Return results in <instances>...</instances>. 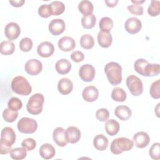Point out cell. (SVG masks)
<instances>
[{
  "instance_id": "obj_1",
  "label": "cell",
  "mask_w": 160,
  "mask_h": 160,
  "mask_svg": "<svg viewBox=\"0 0 160 160\" xmlns=\"http://www.w3.org/2000/svg\"><path fill=\"white\" fill-rule=\"evenodd\" d=\"M134 70L143 76L152 77L158 76L160 72L159 64H151L144 59H138L134 64Z\"/></svg>"
},
{
  "instance_id": "obj_2",
  "label": "cell",
  "mask_w": 160,
  "mask_h": 160,
  "mask_svg": "<svg viewBox=\"0 0 160 160\" xmlns=\"http://www.w3.org/2000/svg\"><path fill=\"white\" fill-rule=\"evenodd\" d=\"M104 72L108 81L112 86L120 84L122 81V68L116 62H109L105 65Z\"/></svg>"
},
{
  "instance_id": "obj_3",
  "label": "cell",
  "mask_w": 160,
  "mask_h": 160,
  "mask_svg": "<svg viewBox=\"0 0 160 160\" xmlns=\"http://www.w3.org/2000/svg\"><path fill=\"white\" fill-rule=\"evenodd\" d=\"M11 89L16 94L28 96L32 92V87L28 81L22 76L14 78L11 81Z\"/></svg>"
},
{
  "instance_id": "obj_4",
  "label": "cell",
  "mask_w": 160,
  "mask_h": 160,
  "mask_svg": "<svg viewBox=\"0 0 160 160\" xmlns=\"http://www.w3.org/2000/svg\"><path fill=\"white\" fill-rule=\"evenodd\" d=\"M133 146V141L131 139L124 137L118 138L112 141L110 150L114 154H119L124 151H130Z\"/></svg>"
},
{
  "instance_id": "obj_5",
  "label": "cell",
  "mask_w": 160,
  "mask_h": 160,
  "mask_svg": "<svg viewBox=\"0 0 160 160\" xmlns=\"http://www.w3.org/2000/svg\"><path fill=\"white\" fill-rule=\"evenodd\" d=\"M44 98L42 94L36 93L31 96L26 104V109L29 113L37 115L42 111Z\"/></svg>"
},
{
  "instance_id": "obj_6",
  "label": "cell",
  "mask_w": 160,
  "mask_h": 160,
  "mask_svg": "<svg viewBox=\"0 0 160 160\" xmlns=\"http://www.w3.org/2000/svg\"><path fill=\"white\" fill-rule=\"evenodd\" d=\"M17 128L21 133L32 134L37 130L38 123L34 119L23 117L18 121Z\"/></svg>"
},
{
  "instance_id": "obj_7",
  "label": "cell",
  "mask_w": 160,
  "mask_h": 160,
  "mask_svg": "<svg viewBox=\"0 0 160 160\" xmlns=\"http://www.w3.org/2000/svg\"><path fill=\"white\" fill-rule=\"evenodd\" d=\"M126 85L131 94L134 96H140L143 92L142 82L135 75H130L126 78Z\"/></svg>"
},
{
  "instance_id": "obj_8",
  "label": "cell",
  "mask_w": 160,
  "mask_h": 160,
  "mask_svg": "<svg viewBox=\"0 0 160 160\" xmlns=\"http://www.w3.org/2000/svg\"><path fill=\"white\" fill-rule=\"evenodd\" d=\"M96 71L93 66L89 64L82 65L79 70L80 78L85 82H91L95 77Z\"/></svg>"
},
{
  "instance_id": "obj_9",
  "label": "cell",
  "mask_w": 160,
  "mask_h": 160,
  "mask_svg": "<svg viewBox=\"0 0 160 160\" xmlns=\"http://www.w3.org/2000/svg\"><path fill=\"white\" fill-rule=\"evenodd\" d=\"M16 141V134L11 127L4 128L1 132V142L4 144L12 146Z\"/></svg>"
},
{
  "instance_id": "obj_10",
  "label": "cell",
  "mask_w": 160,
  "mask_h": 160,
  "mask_svg": "<svg viewBox=\"0 0 160 160\" xmlns=\"http://www.w3.org/2000/svg\"><path fill=\"white\" fill-rule=\"evenodd\" d=\"M24 69L28 74L31 76H36L41 72L42 64L38 59H31L26 62Z\"/></svg>"
},
{
  "instance_id": "obj_11",
  "label": "cell",
  "mask_w": 160,
  "mask_h": 160,
  "mask_svg": "<svg viewBox=\"0 0 160 160\" xmlns=\"http://www.w3.org/2000/svg\"><path fill=\"white\" fill-rule=\"evenodd\" d=\"M124 28L128 32L131 34H134L141 31L142 28V22L138 18L136 17H131L126 21Z\"/></svg>"
},
{
  "instance_id": "obj_12",
  "label": "cell",
  "mask_w": 160,
  "mask_h": 160,
  "mask_svg": "<svg viewBox=\"0 0 160 160\" xmlns=\"http://www.w3.org/2000/svg\"><path fill=\"white\" fill-rule=\"evenodd\" d=\"M20 33L21 28L19 26L14 22H10L5 26L4 34L9 41L17 39L20 35Z\"/></svg>"
},
{
  "instance_id": "obj_13",
  "label": "cell",
  "mask_w": 160,
  "mask_h": 160,
  "mask_svg": "<svg viewBox=\"0 0 160 160\" xmlns=\"http://www.w3.org/2000/svg\"><path fill=\"white\" fill-rule=\"evenodd\" d=\"M49 31L54 36L62 34L66 28L64 21L62 19H52L49 24Z\"/></svg>"
},
{
  "instance_id": "obj_14",
  "label": "cell",
  "mask_w": 160,
  "mask_h": 160,
  "mask_svg": "<svg viewBox=\"0 0 160 160\" xmlns=\"http://www.w3.org/2000/svg\"><path fill=\"white\" fill-rule=\"evenodd\" d=\"M54 52V47L52 43L49 41H44L40 43L37 48L38 54L42 58H48Z\"/></svg>"
},
{
  "instance_id": "obj_15",
  "label": "cell",
  "mask_w": 160,
  "mask_h": 160,
  "mask_svg": "<svg viewBox=\"0 0 160 160\" xmlns=\"http://www.w3.org/2000/svg\"><path fill=\"white\" fill-rule=\"evenodd\" d=\"M133 141L137 148L142 149L149 144L150 142V137L146 132L139 131L133 136Z\"/></svg>"
},
{
  "instance_id": "obj_16",
  "label": "cell",
  "mask_w": 160,
  "mask_h": 160,
  "mask_svg": "<svg viewBox=\"0 0 160 160\" xmlns=\"http://www.w3.org/2000/svg\"><path fill=\"white\" fill-rule=\"evenodd\" d=\"M65 136L68 142L74 144L81 138V131L75 126H69L65 130Z\"/></svg>"
},
{
  "instance_id": "obj_17",
  "label": "cell",
  "mask_w": 160,
  "mask_h": 160,
  "mask_svg": "<svg viewBox=\"0 0 160 160\" xmlns=\"http://www.w3.org/2000/svg\"><path fill=\"white\" fill-rule=\"evenodd\" d=\"M52 138L54 142L60 147H64L67 145V141L65 136V129L62 127H57L52 132Z\"/></svg>"
},
{
  "instance_id": "obj_18",
  "label": "cell",
  "mask_w": 160,
  "mask_h": 160,
  "mask_svg": "<svg viewBox=\"0 0 160 160\" xmlns=\"http://www.w3.org/2000/svg\"><path fill=\"white\" fill-rule=\"evenodd\" d=\"M58 45L60 50L69 52L76 47V42L73 38L69 36H63L58 41Z\"/></svg>"
},
{
  "instance_id": "obj_19",
  "label": "cell",
  "mask_w": 160,
  "mask_h": 160,
  "mask_svg": "<svg viewBox=\"0 0 160 160\" xmlns=\"http://www.w3.org/2000/svg\"><path fill=\"white\" fill-rule=\"evenodd\" d=\"M82 96L86 101L94 102L99 97V91L94 86H88L83 89Z\"/></svg>"
},
{
  "instance_id": "obj_20",
  "label": "cell",
  "mask_w": 160,
  "mask_h": 160,
  "mask_svg": "<svg viewBox=\"0 0 160 160\" xmlns=\"http://www.w3.org/2000/svg\"><path fill=\"white\" fill-rule=\"evenodd\" d=\"M73 89V84L68 78H62L58 83V90L62 95L69 94Z\"/></svg>"
},
{
  "instance_id": "obj_21",
  "label": "cell",
  "mask_w": 160,
  "mask_h": 160,
  "mask_svg": "<svg viewBox=\"0 0 160 160\" xmlns=\"http://www.w3.org/2000/svg\"><path fill=\"white\" fill-rule=\"evenodd\" d=\"M39 155L41 157L44 159H52L55 154L56 151L52 145L49 143H45L41 146L39 149Z\"/></svg>"
},
{
  "instance_id": "obj_22",
  "label": "cell",
  "mask_w": 160,
  "mask_h": 160,
  "mask_svg": "<svg viewBox=\"0 0 160 160\" xmlns=\"http://www.w3.org/2000/svg\"><path fill=\"white\" fill-rule=\"evenodd\" d=\"M97 39L98 44L102 48H109L112 42V37L110 32L99 31L98 34Z\"/></svg>"
},
{
  "instance_id": "obj_23",
  "label": "cell",
  "mask_w": 160,
  "mask_h": 160,
  "mask_svg": "<svg viewBox=\"0 0 160 160\" xmlns=\"http://www.w3.org/2000/svg\"><path fill=\"white\" fill-rule=\"evenodd\" d=\"M114 114L119 119L122 121H126L131 118L132 115V112L131 109L128 106L121 105L117 106L115 108Z\"/></svg>"
},
{
  "instance_id": "obj_24",
  "label": "cell",
  "mask_w": 160,
  "mask_h": 160,
  "mask_svg": "<svg viewBox=\"0 0 160 160\" xmlns=\"http://www.w3.org/2000/svg\"><path fill=\"white\" fill-rule=\"evenodd\" d=\"M108 139L103 134H100L96 135L93 139L94 147L98 151H104L108 146Z\"/></svg>"
},
{
  "instance_id": "obj_25",
  "label": "cell",
  "mask_w": 160,
  "mask_h": 160,
  "mask_svg": "<svg viewBox=\"0 0 160 160\" xmlns=\"http://www.w3.org/2000/svg\"><path fill=\"white\" fill-rule=\"evenodd\" d=\"M71 63L66 59H61L58 60L55 64L56 71L60 74H68L71 69Z\"/></svg>"
},
{
  "instance_id": "obj_26",
  "label": "cell",
  "mask_w": 160,
  "mask_h": 160,
  "mask_svg": "<svg viewBox=\"0 0 160 160\" xmlns=\"http://www.w3.org/2000/svg\"><path fill=\"white\" fill-rule=\"evenodd\" d=\"M120 125L119 122L115 119L107 120L105 124V130L106 132L111 136L117 134L119 131Z\"/></svg>"
},
{
  "instance_id": "obj_27",
  "label": "cell",
  "mask_w": 160,
  "mask_h": 160,
  "mask_svg": "<svg viewBox=\"0 0 160 160\" xmlns=\"http://www.w3.org/2000/svg\"><path fill=\"white\" fill-rule=\"evenodd\" d=\"M78 9L84 16H88L92 14L94 6L91 1L88 0H83L79 3Z\"/></svg>"
},
{
  "instance_id": "obj_28",
  "label": "cell",
  "mask_w": 160,
  "mask_h": 160,
  "mask_svg": "<svg viewBox=\"0 0 160 160\" xmlns=\"http://www.w3.org/2000/svg\"><path fill=\"white\" fill-rule=\"evenodd\" d=\"M15 50V45L11 41H4L0 44V52L3 55L12 54Z\"/></svg>"
},
{
  "instance_id": "obj_29",
  "label": "cell",
  "mask_w": 160,
  "mask_h": 160,
  "mask_svg": "<svg viewBox=\"0 0 160 160\" xmlns=\"http://www.w3.org/2000/svg\"><path fill=\"white\" fill-rule=\"evenodd\" d=\"M127 98L125 91L119 87L114 88L111 92V98L117 102H124Z\"/></svg>"
},
{
  "instance_id": "obj_30",
  "label": "cell",
  "mask_w": 160,
  "mask_h": 160,
  "mask_svg": "<svg viewBox=\"0 0 160 160\" xmlns=\"http://www.w3.org/2000/svg\"><path fill=\"white\" fill-rule=\"evenodd\" d=\"M79 44L82 48L85 49H89L94 46V40L91 35L89 34H85L81 37Z\"/></svg>"
},
{
  "instance_id": "obj_31",
  "label": "cell",
  "mask_w": 160,
  "mask_h": 160,
  "mask_svg": "<svg viewBox=\"0 0 160 160\" xmlns=\"http://www.w3.org/2000/svg\"><path fill=\"white\" fill-rule=\"evenodd\" d=\"M10 157L14 160L24 159L27 155V149L24 148H16L12 149L9 152Z\"/></svg>"
},
{
  "instance_id": "obj_32",
  "label": "cell",
  "mask_w": 160,
  "mask_h": 160,
  "mask_svg": "<svg viewBox=\"0 0 160 160\" xmlns=\"http://www.w3.org/2000/svg\"><path fill=\"white\" fill-rule=\"evenodd\" d=\"M51 14L53 16H58L64 12L65 10V5L61 1H52L50 4Z\"/></svg>"
},
{
  "instance_id": "obj_33",
  "label": "cell",
  "mask_w": 160,
  "mask_h": 160,
  "mask_svg": "<svg viewBox=\"0 0 160 160\" xmlns=\"http://www.w3.org/2000/svg\"><path fill=\"white\" fill-rule=\"evenodd\" d=\"M96 22V16L92 14L88 16H83L81 18L82 26L86 29L92 28Z\"/></svg>"
},
{
  "instance_id": "obj_34",
  "label": "cell",
  "mask_w": 160,
  "mask_h": 160,
  "mask_svg": "<svg viewBox=\"0 0 160 160\" xmlns=\"http://www.w3.org/2000/svg\"><path fill=\"white\" fill-rule=\"evenodd\" d=\"M99 27L102 31L110 32L113 28V21L109 17H103L99 21Z\"/></svg>"
},
{
  "instance_id": "obj_35",
  "label": "cell",
  "mask_w": 160,
  "mask_h": 160,
  "mask_svg": "<svg viewBox=\"0 0 160 160\" xmlns=\"http://www.w3.org/2000/svg\"><path fill=\"white\" fill-rule=\"evenodd\" d=\"M18 116V111H14L9 108L5 109L2 112V118L8 122H14Z\"/></svg>"
},
{
  "instance_id": "obj_36",
  "label": "cell",
  "mask_w": 160,
  "mask_h": 160,
  "mask_svg": "<svg viewBox=\"0 0 160 160\" xmlns=\"http://www.w3.org/2000/svg\"><path fill=\"white\" fill-rule=\"evenodd\" d=\"M148 13L151 16H157L160 13V2L152 0L148 8Z\"/></svg>"
},
{
  "instance_id": "obj_37",
  "label": "cell",
  "mask_w": 160,
  "mask_h": 160,
  "mask_svg": "<svg viewBox=\"0 0 160 160\" xmlns=\"http://www.w3.org/2000/svg\"><path fill=\"white\" fill-rule=\"evenodd\" d=\"M150 95L151 96L156 99L160 98V80L158 79L154 81L150 87Z\"/></svg>"
},
{
  "instance_id": "obj_38",
  "label": "cell",
  "mask_w": 160,
  "mask_h": 160,
  "mask_svg": "<svg viewBox=\"0 0 160 160\" xmlns=\"http://www.w3.org/2000/svg\"><path fill=\"white\" fill-rule=\"evenodd\" d=\"M32 46H33L32 41L31 39L29 38H22L19 43V48L23 52H28L31 51L32 48Z\"/></svg>"
},
{
  "instance_id": "obj_39",
  "label": "cell",
  "mask_w": 160,
  "mask_h": 160,
  "mask_svg": "<svg viewBox=\"0 0 160 160\" xmlns=\"http://www.w3.org/2000/svg\"><path fill=\"white\" fill-rule=\"evenodd\" d=\"M8 108L14 111H18L22 106V101L16 97L11 98L8 102Z\"/></svg>"
},
{
  "instance_id": "obj_40",
  "label": "cell",
  "mask_w": 160,
  "mask_h": 160,
  "mask_svg": "<svg viewBox=\"0 0 160 160\" xmlns=\"http://www.w3.org/2000/svg\"><path fill=\"white\" fill-rule=\"evenodd\" d=\"M149 154L152 159L158 160L160 158V144L159 142L154 143L149 149Z\"/></svg>"
},
{
  "instance_id": "obj_41",
  "label": "cell",
  "mask_w": 160,
  "mask_h": 160,
  "mask_svg": "<svg viewBox=\"0 0 160 160\" xmlns=\"http://www.w3.org/2000/svg\"><path fill=\"white\" fill-rule=\"evenodd\" d=\"M109 112L106 108H101L97 110L96 112V118L98 120L101 122H105L108 120Z\"/></svg>"
},
{
  "instance_id": "obj_42",
  "label": "cell",
  "mask_w": 160,
  "mask_h": 160,
  "mask_svg": "<svg viewBox=\"0 0 160 160\" xmlns=\"http://www.w3.org/2000/svg\"><path fill=\"white\" fill-rule=\"evenodd\" d=\"M38 14L44 18H47L50 17L51 14V8L49 4H42L38 8Z\"/></svg>"
},
{
  "instance_id": "obj_43",
  "label": "cell",
  "mask_w": 160,
  "mask_h": 160,
  "mask_svg": "<svg viewBox=\"0 0 160 160\" xmlns=\"http://www.w3.org/2000/svg\"><path fill=\"white\" fill-rule=\"evenodd\" d=\"M21 146L26 148L27 151H32L36 146V141L32 138H26L22 141Z\"/></svg>"
},
{
  "instance_id": "obj_44",
  "label": "cell",
  "mask_w": 160,
  "mask_h": 160,
  "mask_svg": "<svg viewBox=\"0 0 160 160\" xmlns=\"http://www.w3.org/2000/svg\"><path fill=\"white\" fill-rule=\"evenodd\" d=\"M128 11L132 14L137 15V16H141L144 12V8L142 6L138 4H131L128 6Z\"/></svg>"
},
{
  "instance_id": "obj_45",
  "label": "cell",
  "mask_w": 160,
  "mask_h": 160,
  "mask_svg": "<svg viewBox=\"0 0 160 160\" xmlns=\"http://www.w3.org/2000/svg\"><path fill=\"white\" fill-rule=\"evenodd\" d=\"M71 58L74 62H79L83 61V59H84V55L81 51H75L71 53Z\"/></svg>"
},
{
  "instance_id": "obj_46",
  "label": "cell",
  "mask_w": 160,
  "mask_h": 160,
  "mask_svg": "<svg viewBox=\"0 0 160 160\" xmlns=\"http://www.w3.org/2000/svg\"><path fill=\"white\" fill-rule=\"evenodd\" d=\"M12 146H9L4 143L0 142V153L1 154H6L9 152H10Z\"/></svg>"
},
{
  "instance_id": "obj_47",
  "label": "cell",
  "mask_w": 160,
  "mask_h": 160,
  "mask_svg": "<svg viewBox=\"0 0 160 160\" xmlns=\"http://www.w3.org/2000/svg\"><path fill=\"white\" fill-rule=\"evenodd\" d=\"M9 2L12 6L18 8V7L22 6L24 4V3L25 2V1L24 0H17V1L15 0V1H9Z\"/></svg>"
},
{
  "instance_id": "obj_48",
  "label": "cell",
  "mask_w": 160,
  "mask_h": 160,
  "mask_svg": "<svg viewBox=\"0 0 160 160\" xmlns=\"http://www.w3.org/2000/svg\"><path fill=\"white\" fill-rule=\"evenodd\" d=\"M118 0H106L105 1V3L106 4V5L108 6V7H110V8H112V7H114L116 6V4H118Z\"/></svg>"
},
{
  "instance_id": "obj_49",
  "label": "cell",
  "mask_w": 160,
  "mask_h": 160,
  "mask_svg": "<svg viewBox=\"0 0 160 160\" xmlns=\"http://www.w3.org/2000/svg\"><path fill=\"white\" fill-rule=\"evenodd\" d=\"M144 1H131V2L132 3H134L135 4H138V5H140L141 4L144 2Z\"/></svg>"
}]
</instances>
